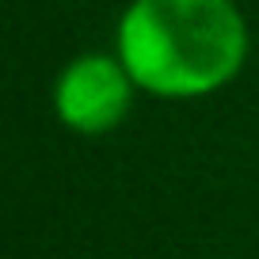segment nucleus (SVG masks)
Here are the masks:
<instances>
[{
    "mask_svg": "<svg viewBox=\"0 0 259 259\" xmlns=\"http://www.w3.org/2000/svg\"><path fill=\"white\" fill-rule=\"evenodd\" d=\"M118 57L153 96H210L240 73L248 27L233 0H134L118 23Z\"/></svg>",
    "mask_w": 259,
    "mask_h": 259,
    "instance_id": "obj_1",
    "label": "nucleus"
},
{
    "mask_svg": "<svg viewBox=\"0 0 259 259\" xmlns=\"http://www.w3.org/2000/svg\"><path fill=\"white\" fill-rule=\"evenodd\" d=\"M134 88L138 84L126 73L122 57L84 54L69 61L57 76L54 111L76 134H107L126 118Z\"/></svg>",
    "mask_w": 259,
    "mask_h": 259,
    "instance_id": "obj_2",
    "label": "nucleus"
}]
</instances>
